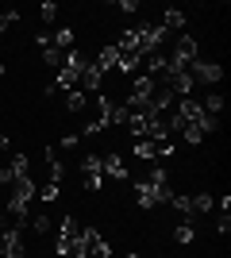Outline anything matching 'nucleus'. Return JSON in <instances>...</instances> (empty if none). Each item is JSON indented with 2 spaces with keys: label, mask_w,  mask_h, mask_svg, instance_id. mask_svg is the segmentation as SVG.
<instances>
[{
  "label": "nucleus",
  "mask_w": 231,
  "mask_h": 258,
  "mask_svg": "<svg viewBox=\"0 0 231 258\" xmlns=\"http://www.w3.org/2000/svg\"><path fill=\"white\" fill-rule=\"evenodd\" d=\"M81 235H85V227L77 224L73 216H66V220H62V227H58L54 250H58L62 258H77V250H81Z\"/></svg>",
  "instance_id": "nucleus-1"
},
{
  "label": "nucleus",
  "mask_w": 231,
  "mask_h": 258,
  "mask_svg": "<svg viewBox=\"0 0 231 258\" xmlns=\"http://www.w3.org/2000/svg\"><path fill=\"white\" fill-rule=\"evenodd\" d=\"M189 77H193V85H197V81L200 85H220L223 81V66L220 62H200L197 58V62L189 66Z\"/></svg>",
  "instance_id": "nucleus-2"
},
{
  "label": "nucleus",
  "mask_w": 231,
  "mask_h": 258,
  "mask_svg": "<svg viewBox=\"0 0 231 258\" xmlns=\"http://www.w3.org/2000/svg\"><path fill=\"white\" fill-rule=\"evenodd\" d=\"M81 185H85L89 193H100V185H104V170H100V154H85V162H81Z\"/></svg>",
  "instance_id": "nucleus-3"
},
{
  "label": "nucleus",
  "mask_w": 231,
  "mask_h": 258,
  "mask_svg": "<svg viewBox=\"0 0 231 258\" xmlns=\"http://www.w3.org/2000/svg\"><path fill=\"white\" fill-rule=\"evenodd\" d=\"M112 247L100 239V231H93V227H85V235H81V250H77V258H108Z\"/></svg>",
  "instance_id": "nucleus-4"
},
{
  "label": "nucleus",
  "mask_w": 231,
  "mask_h": 258,
  "mask_svg": "<svg viewBox=\"0 0 231 258\" xmlns=\"http://www.w3.org/2000/svg\"><path fill=\"white\" fill-rule=\"evenodd\" d=\"M100 170H104V177H112V181H127V166H123V158L116 151L100 158Z\"/></svg>",
  "instance_id": "nucleus-5"
},
{
  "label": "nucleus",
  "mask_w": 231,
  "mask_h": 258,
  "mask_svg": "<svg viewBox=\"0 0 231 258\" xmlns=\"http://www.w3.org/2000/svg\"><path fill=\"white\" fill-rule=\"evenodd\" d=\"M158 27H162V35L166 31H181V27H185V12H181V8H166V16H162Z\"/></svg>",
  "instance_id": "nucleus-6"
},
{
  "label": "nucleus",
  "mask_w": 231,
  "mask_h": 258,
  "mask_svg": "<svg viewBox=\"0 0 231 258\" xmlns=\"http://www.w3.org/2000/svg\"><path fill=\"white\" fill-rule=\"evenodd\" d=\"M85 108H89V93H81V89L66 93V112H69V116H81Z\"/></svg>",
  "instance_id": "nucleus-7"
},
{
  "label": "nucleus",
  "mask_w": 231,
  "mask_h": 258,
  "mask_svg": "<svg viewBox=\"0 0 231 258\" xmlns=\"http://www.w3.org/2000/svg\"><path fill=\"white\" fill-rule=\"evenodd\" d=\"M200 112H204V116H212V119H220V112H223V97H220V93H208V97L200 100Z\"/></svg>",
  "instance_id": "nucleus-8"
},
{
  "label": "nucleus",
  "mask_w": 231,
  "mask_h": 258,
  "mask_svg": "<svg viewBox=\"0 0 231 258\" xmlns=\"http://www.w3.org/2000/svg\"><path fill=\"white\" fill-rule=\"evenodd\" d=\"M189 205H193V216H204L216 208V197L212 193H197V197H189Z\"/></svg>",
  "instance_id": "nucleus-9"
},
{
  "label": "nucleus",
  "mask_w": 231,
  "mask_h": 258,
  "mask_svg": "<svg viewBox=\"0 0 231 258\" xmlns=\"http://www.w3.org/2000/svg\"><path fill=\"white\" fill-rule=\"evenodd\" d=\"M193 239H197V227H193V220H185V224H177V227H174V243L189 247Z\"/></svg>",
  "instance_id": "nucleus-10"
},
{
  "label": "nucleus",
  "mask_w": 231,
  "mask_h": 258,
  "mask_svg": "<svg viewBox=\"0 0 231 258\" xmlns=\"http://www.w3.org/2000/svg\"><path fill=\"white\" fill-rule=\"evenodd\" d=\"M50 43H54L58 50H66V54H69V50H77V43H73V31H69V27H58Z\"/></svg>",
  "instance_id": "nucleus-11"
},
{
  "label": "nucleus",
  "mask_w": 231,
  "mask_h": 258,
  "mask_svg": "<svg viewBox=\"0 0 231 258\" xmlns=\"http://www.w3.org/2000/svg\"><path fill=\"white\" fill-rule=\"evenodd\" d=\"M35 197H39L43 205H54L58 197H62V185H58V181H46V185H39V193H35Z\"/></svg>",
  "instance_id": "nucleus-12"
},
{
  "label": "nucleus",
  "mask_w": 231,
  "mask_h": 258,
  "mask_svg": "<svg viewBox=\"0 0 231 258\" xmlns=\"http://www.w3.org/2000/svg\"><path fill=\"white\" fill-rule=\"evenodd\" d=\"M8 170H12V181H16V177H31V162H27V154H16Z\"/></svg>",
  "instance_id": "nucleus-13"
},
{
  "label": "nucleus",
  "mask_w": 231,
  "mask_h": 258,
  "mask_svg": "<svg viewBox=\"0 0 231 258\" xmlns=\"http://www.w3.org/2000/svg\"><path fill=\"white\" fill-rule=\"evenodd\" d=\"M35 231V235H46V231H50V216H43V212H35L31 216V224H27Z\"/></svg>",
  "instance_id": "nucleus-14"
},
{
  "label": "nucleus",
  "mask_w": 231,
  "mask_h": 258,
  "mask_svg": "<svg viewBox=\"0 0 231 258\" xmlns=\"http://www.w3.org/2000/svg\"><path fill=\"white\" fill-rule=\"evenodd\" d=\"M39 16H43V23H54L58 20V4H54V0H46L43 8H39Z\"/></svg>",
  "instance_id": "nucleus-15"
},
{
  "label": "nucleus",
  "mask_w": 231,
  "mask_h": 258,
  "mask_svg": "<svg viewBox=\"0 0 231 258\" xmlns=\"http://www.w3.org/2000/svg\"><path fill=\"white\" fill-rule=\"evenodd\" d=\"M16 20H20V12H0V35L8 31V27H12Z\"/></svg>",
  "instance_id": "nucleus-16"
},
{
  "label": "nucleus",
  "mask_w": 231,
  "mask_h": 258,
  "mask_svg": "<svg viewBox=\"0 0 231 258\" xmlns=\"http://www.w3.org/2000/svg\"><path fill=\"white\" fill-rule=\"evenodd\" d=\"M0 189H12V170L8 166H0Z\"/></svg>",
  "instance_id": "nucleus-17"
},
{
  "label": "nucleus",
  "mask_w": 231,
  "mask_h": 258,
  "mask_svg": "<svg viewBox=\"0 0 231 258\" xmlns=\"http://www.w3.org/2000/svg\"><path fill=\"white\" fill-rule=\"evenodd\" d=\"M116 8H120V12H139V4H135V0H120Z\"/></svg>",
  "instance_id": "nucleus-18"
},
{
  "label": "nucleus",
  "mask_w": 231,
  "mask_h": 258,
  "mask_svg": "<svg viewBox=\"0 0 231 258\" xmlns=\"http://www.w3.org/2000/svg\"><path fill=\"white\" fill-rule=\"evenodd\" d=\"M0 258H8V243H4V231H0Z\"/></svg>",
  "instance_id": "nucleus-19"
},
{
  "label": "nucleus",
  "mask_w": 231,
  "mask_h": 258,
  "mask_svg": "<svg viewBox=\"0 0 231 258\" xmlns=\"http://www.w3.org/2000/svg\"><path fill=\"white\" fill-rule=\"evenodd\" d=\"M8 151V135H0V154Z\"/></svg>",
  "instance_id": "nucleus-20"
},
{
  "label": "nucleus",
  "mask_w": 231,
  "mask_h": 258,
  "mask_svg": "<svg viewBox=\"0 0 231 258\" xmlns=\"http://www.w3.org/2000/svg\"><path fill=\"white\" fill-rule=\"evenodd\" d=\"M0 77H4V62H0Z\"/></svg>",
  "instance_id": "nucleus-21"
},
{
  "label": "nucleus",
  "mask_w": 231,
  "mask_h": 258,
  "mask_svg": "<svg viewBox=\"0 0 231 258\" xmlns=\"http://www.w3.org/2000/svg\"><path fill=\"white\" fill-rule=\"evenodd\" d=\"M127 258H143V254H127Z\"/></svg>",
  "instance_id": "nucleus-22"
}]
</instances>
